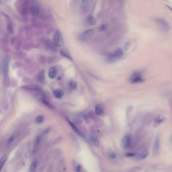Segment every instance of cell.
Segmentation results:
<instances>
[{"mask_svg":"<svg viewBox=\"0 0 172 172\" xmlns=\"http://www.w3.org/2000/svg\"><path fill=\"white\" fill-rule=\"evenodd\" d=\"M131 46V43L130 42H127L125 44L124 47V49L125 50V51H127L128 50L130 47Z\"/></svg>","mask_w":172,"mask_h":172,"instance_id":"30","label":"cell"},{"mask_svg":"<svg viewBox=\"0 0 172 172\" xmlns=\"http://www.w3.org/2000/svg\"><path fill=\"white\" fill-rule=\"evenodd\" d=\"M3 70H4V76L5 78H7L8 75V71H9V61L7 58H5L4 61Z\"/></svg>","mask_w":172,"mask_h":172,"instance_id":"10","label":"cell"},{"mask_svg":"<svg viewBox=\"0 0 172 172\" xmlns=\"http://www.w3.org/2000/svg\"><path fill=\"white\" fill-rule=\"evenodd\" d=\"M157 21L159 24H160L161 26L163 27H164L166 29H169V25L168 23L167 22L165 19H162V18H158L157 19Z\"/></svg>","mask_w":172,"mask_h":172,"instance_id":"16","label":"cell"},{"mask_svg":"<svg viewBox=\"0 0 172 172\" xmlns=\"http://www.w3.org/2000/svg\"><path fill=\"white\" fill-rule=\"evenodd\" d=\"M165 120V118L161 117V116H159L156 117V118L155 119L154 121V126L155 127H157L159 124L163 122Z\"/></svg>","mask_w":172,"mask_h":172,"instance_id":"18","label":"cell"},{"mask_svg":"<svg viewBox=\"0 0 172 172\" xmlns=\"http://www.w3.org/2000/svg\"><path fill=\"white\" fill-rule=\"evenodd\" d=\"M148 151L146 150L143 151L141 153V154L140 155V156H139V158L141 160H144L147 157V156H148Z\"/></svg>","mask_w":172,"mask_h":172,"instance_id":"26","label":"cell"},{"mask_svg":"<svg viewBox=\"0 0 172 172\" xmlns=\"http://www.w3.org/2000/svg\"><path fill=\"white\" fill-rule=\"evenodd\" d=\"M54 97L57 98H61L64 96V92L61 89H57L55 90L53 92Z\"/></svg>","mask_w":172,"mask_h":172,"instance_id":"13","label":"cell"},{"mask_svg":"<svg viewBox=\"0 0 172 172\" xmlns=\"http://www.w3.org/2000/svg\"><path fill=\"white\" fill-rule=\"evenodd\" d=\"M81 2L82 9L83 10H86V11H88L90 5V0H81Z\"/></svg>","mask_w":172,"mask_h":172,"instance_id":"17","label":"cell"},{"mask_svg":"<svg viewBox=\"0 0 172 172\" xmlns=\"http://www.w3.org/2000/svg\"><path fill=\"white\" fill-rule=\"evenodd\" d=\"M123 55V51L122 49L119 48L111 54H109L107 57V60L109 62H115L120 59Z\"/></svg>","mask_w":172,"mask_h":172,"instance_id":"1","label":"cell"},{"mask_svg":"<svg viewBox=\"0 0 172 172\" xmlns=\"http://www.w3.org/2000/svg\"><path fill=\"white\" fill-rule=\"evenodd\" d=\"M160 138L159 135H157L156 138L154 143L153 146V151L156 156L159 155L160 152Z\"/></svg>","mask_w":172,"mask_h":172,"instance_id":"7","label":"cell"},{"mask_svg":"<svg viewBox=\"0 0 172 172\" xmlns=\"http://www.w3.org/2000/svg\"><path fill=\"white\" fill-rule=\"evenodd\" d=\"M89 139L92 144L96 147H98L99 145V141L98 140V136L96 134L92 133L89 136Z\"/></svg>","mask_w":172,"mask_h":172,"instance_id":"9","label":"cell"},{"mask_svg":"<svg viewBox=\"0 0 172 172\" xmlns=\"http://www.w3.org/2000/svg\"><path fill=\"white\" fill-rule=\"evenodd\" d=\"M131 136L130 135H126L122 139L121 141V146L123 150H127L131 145Z\"/></svg>","mask_w":172,"mask_h":172,"instance_id":"4","label":"cell"},{"mask_svg":"<svg viewBox=\"0 0 172 172\" xmlns=\"http://www.w3.org/2000/svg\"><path fill=\"white\" fill-rule=\"evenodd\" d=\"M67 120L70 126L71 127L72 129H73V130L77 134L79 135V136H80L81 137H82V138H85V136H84V134L81 132L79 129L77 128V127L74 124H73L72 122H71L70 121H69V119H67Z\"/></svg>","mask_w":172,"mask_h":172,"instance_id":"8","label":"cell"},{"mask_svg":"<svg viewBox=\"0 0 172 172\" xmlns=\"http://www.w3.org/2000/svg\"><path fill=\"white\" fill-rule=\"evenodd\" d=\"M103 108L101 105H97L95 108V112L98 116L102 115L103 113Z\"/></svg>","mask_w":172,"mask_h":172,"instance_id":"15","label":"cell"},{"mask_svg":"<svg viewBox=\"0 0 172 172\" xmlns=\"http://www.w3.org/2000/svg\"><path fill=\"white\" fill-rule=\"evenodd\" d=\"M70 88L72 90H75L77 87V84L74 81H71L69 83Z\"/></svg>","mask_w":172,"mask_h":172,"instance_id":"27","label":"cell"},{"mask_svg":"<svg viewBox=\"0 0 172 172\" xmlns=\"http://www.w3.org/2000/svg\"><path fill=\"white\" fill-rule=\"evenodd\" d=\"M7 157H8L7 155H5L0 159V171L2 170V168L4 167V165L5 164L6 161L7 160Z\"/></svg>","mask_w":172,"mask_h":172,"instance_id":"21","label":"cell"},{"mask_svg":"<svg viewBox=\"0 0 172 172\" xmlns=\"http://www.w3.org/2000/svg\"><path fill=\"white\" fill-rule=\"evenodd\" d=\"M0 3H1V1H0Z\"/></svg>","mask_w":172,"mask_h":172,"instance_id":"35","label":"cell"},{"mask_svg":"<svg viewBox=\"0 0 172 172\" xmlns=\"http://www.w3.org/2000/svg\"><path fill=\"white\" fill-rule=\"evenodd\" d=\"M60 54L61 55H62L63 56H64L65 58H68V59L70 60H72V59L71 58V57L70 56V55L66 51H65L64 49H62L60 51Z\"/></svg>","mask_w":172,"mask_h":172,"instance_id":"24","label":"cell"},{"mask_svg":"<svg viewBox=\"0 0 172 172\" xmlns=\"http://www.w3.org/2000/svg\"><path fill=\"white\" fill-rule=\"evenodd\" d=\"M38 80L41 83H44V79H45V74H44V70H41L40 71V72L39 73L38 75Z\"/></svg>","mask_w":172,"mask_h":172,"instance_id":"20","label":"cell"},{"mask_svg":"<svg viewBox=\"0 0 172 172\" xmlns=\"http://www.w3.org/2000/svg\"><path fill=\"white\" fill-rule=\"evenodd\" d=\"M81 169V167L80 165H78L77 167H76V171L77 172H80Z\"/></svg>","mask_w":172,"mask_h":172,"instance_id":"34","label":"cell"},{"mask_svg":"<svg viewBox=\"0 0 172 172\" xmlns=\"http://www.w3.org/2000/svg\"><path fill=\"white\" fill-rule=\"evenodd\" d=\"M30 11L32 15L36 16L37 17L41 16L40 8L39 7V6H38L37 4H33L31 6L30 8Z\"/></svg>","mask_w":172,"mask_h":172,"instance_id":"6","label":"cell"},{"mask_svg":"<svg viewBox=\"0 0 172 172\" xmlns=\"http://www.w3.org/2000/svg\"><path fill=\"white\" fill-rule=\"evenodd\" d=\"M37 166H38V161H33L30 167L29 171L30 172H34L36 170Z\"/></svg>","mask_w":172,"mask_h":172,"instance_id":"25","label":"cell"},{"mask_svg":"<svg viewBox=\"0 0 172 172\" xmlns=\"http://www.w3.org/2000/svg\"><path fill=\"white\" fill-rule=\"evenodd\" d=\"M125 156H128V157H131V156H135V154L134 153H128L125 154Z\"/></svg>","mask_w":172,"mask_h":172,"instance_id":"33","label":"cell"},{"mask_svg":"<svg viewBox=\"0 0 172 172\" xmlns=\"http://www.w3.org/2000/svg\"><path fill=\"white\" fill-rule=\"evenodd\" d=\"M40 138L39 136H38V137L37 138V139L35 140L34 141V144H33V152L34 153L36 151V150L38 148V146L39 145V144L40 143Z\"/></svg>","mask_w":172,"mask_h":172,"instance_id":"22","label":"cell"},{"mask_svg":"<svg viewBox=\"0 0 172 172\" xmlns=\"http://www.w3.org/2000/svg\"><path fill=\"white\" fill-rule=\"evenodd\" d=\"M15 137L14 135H12L11 136H10L7 141V145L11 144V143L14 141V140H15Z\"/></svg>","mask_w":172,"mask_h":172,"instance_id":"28","label":"cell"},{"mask_svg":"<svg viewBox=\"0 0 172 172\" xmlns=\"http://www.w3.org/2000/svg\"><path fill=\"white\" fill-rule=\"evenodd\" d=\"M108 156L111 159H112V160H115V159H116L117 158V155L115 153H110L109 155H108Z\"/></svg>","mask_w":172,"mask_h":172,"instance_id":"31","label":"cell"},{"mask_svg":"<svg viewBox=\"0 0 172 172\" xmlns=\"http://www.w3.org/2000/svg\"><path fill=\"white\" fill-rule=\"evenodd\" d=\"M57 74V69L55 67H51L48 71V77L51 79H54Z\"/></svg>","mask_w":172,"mask_h":172,"instance_id":"14","label":"cell"},{"mask_svg":"<svg viewBox=\"0 0 172 172\" xmlns=\"http://www.w3.org/2000/svg\"><path fill=\"white\" fill-rule=\"evenodd\" d=\"M43 116H38L35 119V122L37 123H38V124H39V123H41L43 121Z\"/></svg>","mask_w":172,"mask_h":172,"instance_id":"29","label":"cell"},{"mask_svg":"<svg viewBox=\"0 0 172 172\" xmlns=\"http://www.w3.org/2000/svg\"><path fill=\"white\" fill-rule=\"evenodd\" d=\"M42 101L44 105H45L47 107H48V108H54V107L50 103L48 102V101L44 97H42Z\"/></svg>","mask_w":172,"mask_h":172,"instance_id":"23","label":"cell"},{"mask_svg":"<svg viewBox=\"0 0 172 172\" xmlns=\"http://www.w3.org/2000/svg\"><path fill=\"white\" fill-rule=\"evenodd\" d=\"M53 44L55 47H60L63 44V39L61 33L59 31H56L53 38Z\"/></svg>","mask_w":172,"mask_h":172,"instance_id":"2","label":"cell"},{"mask_svg":"<svg viewBox=\"0 0 172 172\" xmlns=\"http://www.w3.org/2000/svg\"><path fill=\"white\" fill-rule=\"evenodd\" d=\"M95 34V30L93 29H90L85 31L81 34V38L83 40H87L92 38Z\"/></svg>","mask_w":172,"mask_h":172,"instance_id":"5","label":"cell"},{"mask_svg":"<svg viewBox=\"0 0 172 172\" xmlns=\"http://www.w3.org/2000/svg\"><path fill=\"white\" fill-rule=\"evenodd\" d=\"M5 16H6V18H7V29L8 30V31H9L10 32H12L13 31V23L10 17L7 15L4 14Z\"/></svg>","mask_w":172,"mask_h":172,"instance_id":"11","label":"cell"},{"mask_svg":"<svg viewBox=\"0 0 172 172\" xmlns=\"http://www.w3.org/2000/svg\"><path fill=\"white\" fill-rule=\"evenodd\" d=\"M86 22L90 25H94L96 23V19L91 15H89L87 17Z\"/></svg>","mask_w":172,"mask_h":172,"instance_id":"19","label":"cell"},{"mask_svg":"<svg viewBox=\"0 0 172 172\" xmlns=\"http://www.w3.org/2000/svg\"><path fill=\"white\" fill-rule=\"evenodd\" d=\"M22 88H24L27 90L30 91H35V92H40V89L39 87L36 85H26L22 86Z\"/></svg>","mask_w":172,"mask_h":172,"instance_id":"12","label":"cell"},{"mask_svg":"<svg viewBox=\"0 0 172 172\" xmlns=\"http://www.w3.org/2000/svg\"><path fill=\"white\" fill-rule=\"evenodd\" d=\"M144 80L142 78L141 73L139 71L135 72L134 73H133L130 79V81L131 83H137L143 82Z\"/></svg>","mask_w":172,"mask_h":172,"instance_id":"3","label":"cell"},{"mask_svg":"<svg viewBox=\"0 0 172 172\" xmlns=\"http://www.w3.org/2000/svg\"><path fill=\"white\" fill-rule=\"evenodd\" d=\"M107 25H106V24H103V25H102L100 27V28H99V30H100L101 31H102L105 30L106 29H107Z\"/></svg>","mask_w":172,"mask_h":172,"instance_id":"32","label":"cell"}]
</instances>
